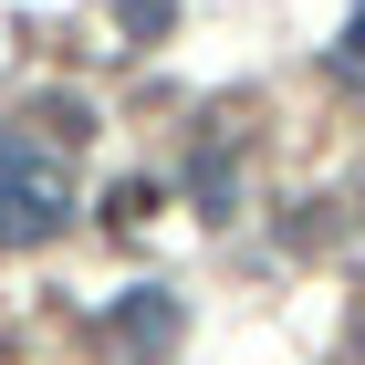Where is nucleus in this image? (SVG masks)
<instances>
[{
  "instance_id": "nucleus-1",
  "label": "nucleus",
  "mask_w": 365,
  "mask_h": 365,
  "mask_svg": "<svg viewBox=\"0 0 365 365\" xmlns=\"http://www.w3.org/2000/svg\"><path fill=\"white\" fill-rule=\"evenodd\" d=\"M73 220V178H63V146H31L0 125V251H42Z\"/></svg>"
},
{
  "instance_id": "nucleus-2",
  "label": "nucleus",
  "mask_w": 365,
  "mask_h": 365,
  "mask_svg": "<svg viewBox=\"0 0 365 365\" xmlns=\"http://www.w3.org/2000/svg\"><path fill=\"white\" fill-rule=\"evenodd\" d=\"M178 324H188V313H178V292H157V282L115 292V313H105V334H115V355H125V365H157V355L178 344Z\"/></svg>"
},
{
  "instance_id": "nucleus-3",
  "label": "nucleus",
  "mask_w": 365,
  "mask_h": 365,
  "mask_svg": "<svg viewBox=\"0 0 365 365\" xmlns=\"http://www.w3.org/2000/svg\"><path fill=\"white\" fill-rule=\"evenodd\" d=\"M188 209H198L209 230H230V220H240V146H230V136L188 157Z\"/></svg>"
},
{
  "instance_id": "nucleus-4",
  "label": "nucleus",
  "mask_w": 365,
  "mask_h": 365,
  "mask_svg": "<svg viewBox=\"0 0 365 365\" xmlns=\"http://www.w3.org/2000/svg\"><path fill=\"white\" fill-rule=\"evenodd\" d=\"M168 31H178V0H115V42H125V53L168 42Z\"/></svg>"
},
{
  "instance_id": "nucleus-5",
  "label": "nucleus",
  "mask_w": 365,
  "mask_h": 365,
  "mask_svg": "<svg viewBox=\"0 0 365 365\" xmlns=\"http://www.w3.org/2000/svg\"><path fill=\"white\" fill-rule=\"evenodd\" d=\"M146 209H157V188H146V178H115V188H105V220H115V230H136Z\"/></svg>"
},
{
  "instance_id": "nucleus-6",
  "label": "nucleus",
  "mask_w": 365,
  "mask_h": 365,
  "mask_svg": "<svg viewBox=\"0 0 365 365\" xmlns=\"http://www.w3.org/2000/svg\"><path fill=\"white\" fill-rule=\"evenodd\" d=\"M344 63H355V73H365V0H355V11H344Z\"/></svg>"
}]
</instances>
